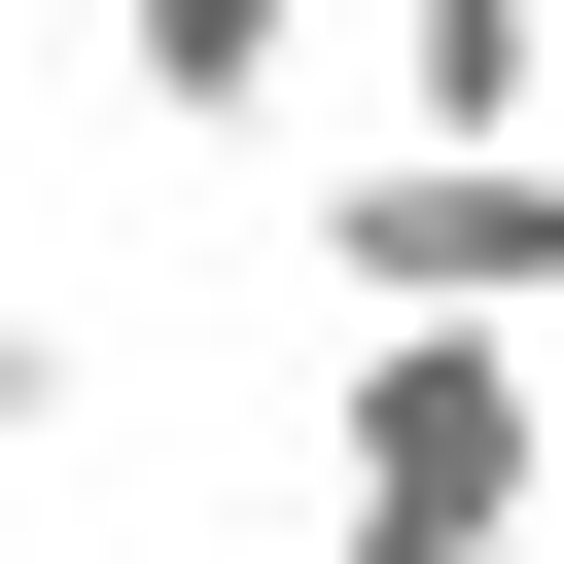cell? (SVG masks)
<instances>
[{
  "label": "cell",
  "mask_w": 564,
  "mask_h": 564,
  "mask_svg": "<svg viewBox=\"0 0 564 564\" xmlns=\"http://www.w3.org/2000/svg\"><path fill=\"white\" fill-rule=\"evenodd\" d=\"M282 247H317V317H529L564 141H352V176H282Z\"/></svg>",
  "instance_id": "2"
},
{
  "label": "cell",
  "mask_w": 564,
  "mask_h": 564,
  "mask_svg": "<svg viewBox=\"0 0 564 564\" xmlns=\"http://www.w3.org/2000/svg\"><path fill=\"white\" fill-rule=\"evenodd\" d=\"M317 564H529V317H352L317 352Z\"/></svg>",
  "instance_id": "1"
},
{
  "label": "cell",
  "mask_w": 564,
  "mask_h": 564,
  "mask_svg": "<svg viewBox=\"0 0 564 564\" xmlns=\"http://www.w3.org/2000/svg\"><path fill=\"white\" fill-rule=\"evenodd\" d=\"M0 458H70V317H35V282H0Z\"/></svg>",
  "instance_id": "4"
},
{
  "label": "cell",
  "mask_w": 564,
  "mask_h": 564,
  "mask_svg": "<svg viewBox=\"0 0 564 564\" xmlns=\"http://www.w3.org/2000/svg\"><path fill=\"white\" fill-rule=\"evenodd\" d=\"M106 70H141V141H282L317 106V0H106Z\"/></svg>",
  "instance_id": "3"
},
{
  "label": "cell",
  "mask_w": 564,
  "mask_h": 564,
  "mask_svg": "<svg viewBox=\"0 0 564 564\" xmlns=\"http://www.w3.org/2000/svg\"><path fill=\"white\" fill-rule=\"evenodd\" d=\"M212 564H282V529H212Z\"/></svg>",
  "instance_id": "5"
}]
</instances>
